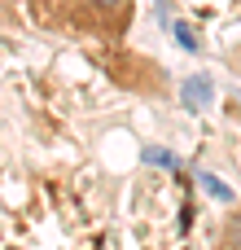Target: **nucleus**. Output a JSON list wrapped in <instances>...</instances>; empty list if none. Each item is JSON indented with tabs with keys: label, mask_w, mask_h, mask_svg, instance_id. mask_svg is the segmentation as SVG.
<instances>
[{
	"label": "nucleus",
	"mask_w": 241,
	"mask_h": 250,
	"mask_svg": "<svg viewBox=\"0 0 241 250\" xmlns=\"http://www.w3.org/2000/svg\"><path fill=\"white\" fill-rule=\"evenodd\" d=\"M211 92H215V88H211L206 75H202V79H189V83L180 88V97H184L189 110H206V105H211Z\"/></svg>",
	"instance_id": "nucleus-1"
},
{
	"label": "nucleus",
	"mask_w": 241,
	"mask_h": 250,
	"mask_svg": "<svg viewBox=\"0 0 241 250\" xmlns=\"http://www.w3.org/2000/svg\"><path fill=\"white\" fill-rule=\"evenodd\" d=\"M224 242H228L233 250H241V215H237V220H228V229H224Z\"/></svg>",
	"instance_id": "nucleus-5"
},
{
	"label": "nucleus",
	"mask_w": 241,
	"mask_h": 250,
	"mask_svg": "<svg viewBox=\"0 0 241 250\" xmlns=\"http://www.w3.org/2000/svg\"><path fill=\"white\" fill-rule=\"evenodd\" d=\"M79 4H83L92 18H110V22H119V18H123V4H127V0H79Z\"/></svg>",
	"instance_id": "nucleus-2"
},
{
	"label": "nucleus",
	"mask_w": 241,
	"mask_h": 250,
	"mask_svg": "<svg viewBox=\"0 0 241 250\" xmlns=\"http://www.w3.org/2000/svg\"><path fill=\"white\" fill-rule=\"evenodd\" d=\"M145 158H149V163H162V167H171V163H176L167 149H145Z\"/></svg>",
	"instance_id": "nucleus-6"
},
{
	"label": "nucleus",
	"mask_w": 241,
	"mask_h": 250,
	"mask_svg": "<svg viewBox=\"0 0 241 250\" xmlns=\"http://www.w3.org/2000/svg\"><path fill=\"white\" fill-rule=\"evenodd\" d=\"M198 180H202V189H206L211 198H220V202H233V189H228V185H220V180H215L211 171H202Z\"/></svg>",
	"instance_id": "nucleus-4"
},
{
	"label": "nucleus",
	"mask_w": 241,
	"mask_h": 250,
	"mask_svg": "<svg viewBox=\"0 0 241 250\" xmlns=\"http://www.w3.org/2000/svg\"><path fill=\"white\" fill-rule=\"evenodd\" d=\"M176 44L189 48V53H202V40H198V31H193L189 22H176Z\"/></svg>",
	"instance_id": "nucleus-3"
}]
</instances>
